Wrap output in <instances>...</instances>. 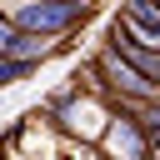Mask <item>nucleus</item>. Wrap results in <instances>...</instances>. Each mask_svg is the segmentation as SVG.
<instances>
[{
	"instance_id": "nucleus-7",
	"label": "nucleus",
	"mask_w": 160,
	"mask_h": 160,
	"mask_svg": "<svg viewBox=\"0 0 160 160\" xmlns=\"http://www.w3.org/2000/svg\"><path fill=\"white\" fill-rule=\"evenodd\" d=\"M155 5H160V0H155Z\"/></svg>"
},
{
	"instance_id": "nucleus-4",
	"label": "nucleus",
	"mask_w": 160,
	"mask_h": 160,
	"mask_svg": "<svg viewBox=\"0 0 160 160\" xmlns=\"http://www.w3.org/2000/svg\"><path fill=\"white\" fill-rule=\"evenodd\" d=\"M140 40H150V45H160V5L155 0H125V15H120Z\"/></svg>"
},
{
	"instance_id": "nucleus-1",
	"label": "nucleus",
	"mask_w": 160,
	"mask_h": 160,
	"mask_svg": "<svg viewBox=\"0 0 160 160\" xmlns=\"http://www.w3.org/2000/svg\"><path fill=\"white\" fill-rule=\"evenodd\" d=\"M5 15L15 30H30V35H65L75 30L90 5L85 0H5Z\"/></svg>"
},
{
	"instance_id": "nucleus-3",
	"label": "nucleus",
	"mask_w": 160,
	"mask_h": 160,
	"mask_svg": "<svg viewBox=\"0 0 160 160\" xmlns=\"http://www.w3.org/2000/svg\"><path fill=\"white\" fill-rule=\"evenodd\" d=\"M100 75H105L115 90H125V95H150V90H155V80H145V75H140L130 60H120L115 50H105V55H100Z\"/></svg>"
},
{
	"instance_id": "nucleus-2",
	"label": "nucleus",
	"mask_w": 160,
	"mask_h": 160,
	"mask_svg": "<svg viewBox=\"0 0 160 160\" xmlns=\"http://www.w3.org/2000/svg\"><path fill=\"white\" fill-rule=\"evenodd\" d=\"M110 50L120 55V60H130L145 80H155L160 85V45H150V40H140L125 20H115V30H110Z\"/></svg>"
},
{
	"instance_id": "nucleus-6",
	"label": "nucleus",
	"mask_w": 160,
	"mask_h": 160,
	"mask_svg": "<svg viewBox=\"0 0 160 160\" xmlns=\"http://www.w3.org/2000/svg\"><path fill=\"white\" fill-rule=\"evenodd\" d=\"M150 150H155V155H160V130H155V135H150Z\"/></svg>"
},
{
	"instance_id": "nucleus-5",
	"label": "nucleus",
	"mask_w": 160,
	"mask_h": 160,
	"mask_svg": "<svg viewBox=\"0 0 160 160\" xmlns=\"http://www.w3.org/2000/svg\"><path fill=\"white\" fill-rule=\"evenodd\" d=\"M15 35H20V30H15V25H10V15L0 10V55H10V40H15Z\"/></svg>"
}]
</instances>
